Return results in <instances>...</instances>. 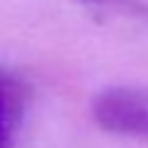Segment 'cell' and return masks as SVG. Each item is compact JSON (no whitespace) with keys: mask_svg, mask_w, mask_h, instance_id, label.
I'll use <instances>...</instances> for the list:
<instances>
[{"mask_svg":"<svg viewBox=\"0 0 148 148\" xmlns=\"http://www.w3.org/2000/svg\"><path fill=\"white\" fill-rule=\"evenodd\" d=\"M8 133H10V114H8V101L0 91V148L5 146Z\"/></svg>","mask_w":148,"mask_h":148,"instance_id":"2","label":"cell"},{"mask_svg":"<svg viewBox=\"0 0 148 148\" xmlns=\"http://www.w3.org/2000/svg\"><path fill=\"white\" fill-rule=\"evenodd\" d=\"M94 111L101 126L148 138V91L111 89L96 99Z\"/></svg>","mask_w":148,"mask_h":148,"instance_id":"1","label":"cell"}]
</instances>
